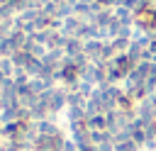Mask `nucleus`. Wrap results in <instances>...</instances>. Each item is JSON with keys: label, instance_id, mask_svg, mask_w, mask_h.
Returning a JSON list of instances; mask_svg holds the SVG:
<instances>
[{"label": "nucleus", "instance_id": "f257e3e1", "mask_svg": "<svg viewBox=\"0 0 156 151\" xmlns=\"http://www.w3.org/2000/svg\"><path fill=\"white\" fill-rule=\"evenodd\" d=\"M34 124H37V132L44 134V136H56V134H61V129L56 127L54 119H44V122H34Z\"/></svg>", "mask_w": 156, "mask_h": 151}, {"label": "nucleus", "instance_id": "f03ea898", "mask_svg": "<svg viewBox=\"0 0 156 151\" xmlns=\"http://www.w3.org/2000/svg\"><path fill=\"white\" fill-rule=\"evenodd\" d=\"M85 127H88L90 132H105V129H107V117H105V114L88 117V119H85Z\"/></svg>", "mask_w": 156, "mask_h": 151}, {"label": "nucleus", "instance_id": "7ed1b4c3", "mask_svg": "<svg viewBox=\"0 0 156 151\" xmlns=\"http://www.w3.org/2000/svg\"><path fill=\"white\" fill-rule=\"evenodd\" d=\"M10 58H12V63H15V68H27V63L32 61V56H29V51H24V49H22V51H15V54H12Z\"/></svg>", "mask_w": 156, "mask_h": 151}, {"label": "nucleus", "instance_id": "20e7f679", "mask_svg": "<svg viewBox=\"0 0 156 151\" xmlns=\"http://www.w3.org/2000/svg\"><path fill=\"white\" fill-rule=\"evenodd\" d=\"M63 51H66V56H80L83 54V39H68Z\"/></svg>", "mask_w": 156, "mask_h": 151}, {"label": "nucleus", "instance_id": "39448f33", "mask_svg": "<svg viewBox=\"0 0 156 151\" xmlns=\"http://www.w3.org/2000/svg\"><path fill=\"white\" fill-rule=\"evenodd\" d=\"M110 41H112V46H115L117 54H127L129 46H132V39H124V37H117V39H110Z\"/></svg>", "mask_w": 156, "mask_h": 151}, {"label": "nucleus", "instance_id": "423d86ee", "mask_svg": "<svg viewBox=\"0 0 156 151\" xmlns=\"http://www.w3.org/2000/svg\"><path fill=\"white\" fill-rule=\"evenodd\" d=\"M15 63H12V58H0V73L5 76V78H12L15 76Z\"/></svg>", "mask_w": 156, "mask_h": 151}, {"label": "nucleus", "instance_id": "0eeeda50", "mask_svg": "<svg viewBox=\"0 0 156 151\" xmlns=\"http://www.w3.org/2000/svg\"><path fill=\"white\" fill-rule=\"evenodd\" d=\"M115 151H141L134 141H122V144H115Z\"/></svg>", "mask_w": 156, "mask_h": 151}, {"label": "nucleus", "instance_id": "6e6552de", "mask_svg": "<svg viewBox=\"0 0 156 151\" xmlns=\"http://www.w3.org/2000/svg\"><path fill=\"white\" fill-rule=\"evenodd\" d=\"M154 102H156V97H154Z\"/></svg>", "mask_w": 156, "mask_h": 151}]
</instances>
